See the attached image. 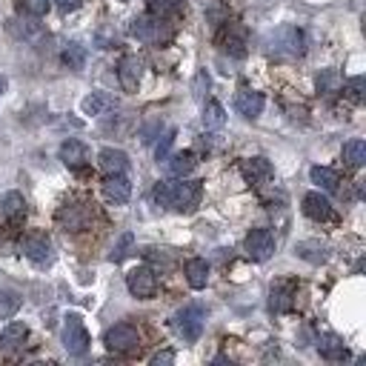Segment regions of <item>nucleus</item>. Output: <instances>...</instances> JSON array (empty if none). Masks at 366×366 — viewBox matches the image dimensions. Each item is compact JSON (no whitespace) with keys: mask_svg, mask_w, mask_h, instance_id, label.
<instances>
[{"mask_svg":"<svg viewBox=\"0 0 366 366\" xmlns=\"http://www.w3.org/2000/svg\"><path fill=\"white\" fill-rule=\"evenodd\" d=\"M235 109H238L244 118L255 120V118L263 112V95L255 92V89H249V86H244V89L235 95Z\"/></svg>","mask_w":366,"mask_h":366,"instance_id":"nucleus-13","label":"nucleus"},{"mask_svg":"<svg viewBox=\"0 0 366 366\" xmlns=\"http://www.w3.org/2000/svg\"><path fill=\"white\" fill-rule=\"evenodd\" d=\"M109 103H112V101H109L106 95L95 92V95H89V98L84 101V112H86V115H101V112H103Z\"/></svg>","mask_w":366,"mask_h":366,"instance_id":"nucleus-36","label":"nucleus"},{"mask_svg":"<svg viewBox=\"0 0 366 366\" xmlns=\"http://www.w3.org/2000/svg\"><path fill=\"white\" fill-rule=\"evenodd\" d=\"M295 252H298V258H304L309 263H324L326 261V246L321 241H301L295 246Z\"/></svg>","mask_w":366,"mask_h":366,"instance_id":"nucleus-24","label":"nucleus"},{"mask_svg":"<svg viewBox=\"0 0 366 366\" xmlns=\"http://www.w3.org/2000/svg\"><path fill=\"white\" fill-rule=\"evenodd\" d=\"M175 137H178V135H175V129H169V132L161 137V143L155 146V158H158V161H166V158H169V149H172Z\"/></svg>","mask_w":366,"mask_h":366,"instance_id":"nucleus-37","label":"nucleus"},{"mask_svg":"<svg viewBox=\"0 0 366 366\" xmlns=\"http://www.w3.org/2000/svg\"><path fill=\"white\" fill-rule=\"evenodd\" d=\"M312 183H318V186H321V189H326V192H335V189H338V183H341V175H338L335 169L315 166V169H312Z\"/></svg>","mask_w":366,"mask_h":366,"instance_id":"nucleus-29","label":"nucleus"},{"mask_svg":"<svg viewBox=\"0 0 366 366\" xmlns=\"http://www.w3.org/2000/svg\"><path fill=\"white\" fill-rule=\"evenodd\" d=\"M343 161H346V166H352V169H358V166L366 164V143H363L360 137H355V140H349V143L343 146Z\"/></svg>","mask_w":366,"mask_h":366,"instance_id":"nucleus-23","label":"nucleus"},{"mask_svg":"<svg viewBox=\"0 0 366 366\" xmlns=\"http://www.w3.org/2000/svg\"><path fill=\"white\" fill-rule=\"evenodd\" d=\"M26 335H29L26 324L12 321V324L4 329V335H0V346H4V349H15V346H21V343L26 341Z\"/></svg>","mask_w":366,"mask_h":366,"instance_id":"nucleus-22","label":"nucleus"},{"mask_svg":"<svg viewBox=\"0 0 366 366\" xmlns=\"http://www.w3.org/2000/svg\"><path fill=\"white\" fill-rule=\"evenodd\" d=\"M175 332L183 341H198L203 332V309L200 307H186L175 315Z\"/></svg>","mask_w":366,"mask_h":366,"instance_id":"nucleus-9","label":"nucleus"},{"mask_svg":"<svg viewBox=\"0 0 366 366\" xmlns=\"http://www.w3.org/2000/svg\"><path fill=\"white\" fill-rule=\"evenodd\" d=\"M178 4H181V0H146V6H149V12H152V15H158V18L172 15V12L178 9Z\"/></svg>","mask_w":366,"mask_h":366,"instance_id":"nucleus-35","label":"nucleus"},{"mask_svg":"<svg viewBox=\"0 0 366 366\" xmlns=\"http://www.w3.org/2000/svg\"><path fill=\"white\" fill-rule=\"evenodd\" d=\"M23 255L35 263V266H49L52 263V241H49V235L46 232H29L26 238H23Z\"/></svg>","mask_w":366,"mask_h":366,"instance_id":"nucleus-7","label":"nucleus"},{"mask_svg":"<svg viewBox=\"0 0 366 366\" xmlns=\"http://www.w3.org/2000/svg\"><path fill=\"white\" fill-rule=\"evenodd\" d=\"M146 263H149L152 269H161V272H169L175 266V261L166 249H146Z\"/></svg>","mask_w":366,"mask_h":366,"instance_id":"nucleus-31","label":"nucleus"},{"mask_svg":"<svg viewBox=\"0 0 366 366\" xmlns=\"http://www.w3.org/2000/svg\"><path fill=\"white\" fill-rule=\"evenodd\" d=\"M0 92H4V81H0Z\"/></svg>","mask_w":366,"mask_h":366,"instance_id":"nucleus-42","label":"nucleus"},{"mask_svg":"<svg viewBox=\"0 0 366 366\" xmlns=\"http://www.w3.org/2000/svg\"><path fill=\"white\" fill-rule=\"evenodd\" d=\"M57 221H60L66 229H72V232H81V229H86V224L92 221V209L84 206V203H66V206L57 212Z\"/></svg>","mask_w":366,"mask_h":366,"instance_id":"nucleus-11","label":"nucleus"},{"mask_svg":"<svg viewBox=\"0 0 366 366\" xmlns=\"http://www.w3.org/2000/svg\"><path fill=\"white\" fill-rule=\"evenodd\" d=\"M155 200L164 209H178V212H189L198 206L200 200V183L198 181H183V183H158L155 189Z\"/></svg>","mask_w":366,"mask_h":366,"instance_id":"nucleus-1","label":"nucleus"},{"mask_svg":"<svg viewBox=\"0 0 366 366\" xmlns=\"http://www.w3.org/2000/svg\"><path fill=\"white\" fill-rule=\"evenodd\" d=\"M269 52L280 57H301L307 52V38L298 26H280L269 38Z\"/></svg>","mask_w":366,"mask_h":366,"instance_id":"nucleus-2","label":"nucleus"},{"mask_svg":"<svg viewBox=\"0 0 366 366\" xmlns=\"http://www.w3.org/2000/svg\"><path fill=\"white\" fill-rule=\"evenodd\" d=\"M155 135H161V120H155V123H149V126L140 129V140H143V143H149Z\"/></svg>","mask_w":366,"mask_h":366,"instance_id":"nucleus-39","label":"nucleus"},{"mask_svg":"<svg viewBox=\"0 0 366 366\" xmlns=\"http://www.w3.org/2000/svg\"><path fill=\"white\" fill-rule=\"evenodd\" d=\"M103 195H106L112 203H126V200L132 198V183H129V178H123V175H106V181H103Z\"/></svg>","mask_w":366,"mask_h":366,"instance_id":"nucleus-15","label":"nucleus"},{"mask_svg":"<svg viewBox=\"0 0 366 366\" xmlns=\"http://www.w3.org/2000/svg\"><path fill=\"white\" fill-rule=\"evenodd\" d=\"M292 298H295V283H292V280L272 286V292H269V307H272V312H289V309H292Z\"/></svg>","mask_w":366,"mask_h":366,"instance_id":"nucleus-16","label":"nucleus"},{"mask_svg":"<svg viewBox=\"0 0 366 366\" xmlns=\"http://www.w3.org/2000/svg\"><path fill=\"white\" fill-rule=\"evenodd\" d=\"M341 72L338 69H321V75H318V81H315V86H318V92L321 95H335L338 89H341Z\"/></svg>","mask_w":366,"mask_h":366,"instance_id":"nucleus-26","label":"nucleus"},{"mask_svg":"<svg viewBox=\"0 0 366 366\" xmlns=\"http://www.w3.org/2000/svg\"><path fill=\"white\" fill-rule=\"evenodd\" d=\"M4 215L9 217V221H21L23 217V212H26V200H23V195L21 192H6L4 195Z\"/></svg>","mask_w":366,"mask_h":366,"instance_id":"nucleus-25","label":"nucleus"},{"mask_svg":"<svg viewBox=\"0 0 366 366\" xmlns=\"http://www.w3.org/2000/svg\"><path fill=\"white\" fill-rule=\"evenodd\" d=\"M103 343H106L109 352L129 355V352H135V349L140 346V332H137L132 324H115V326L106 332Z\"/></svg>","mask_w":366,"mask_h":366,"instance_id":"nucleus-4","label":"nucleus"},{"mask_svg":"<svg viewBox=\"0 0 366 366\" xmlns=\"http://www.w3.org/2000/svg\"><path fill=\"white\" fill-rule=\"evenodd\" d=\"M140 60L137 57H132V55H126L123 60H120V66H118V78H120V86L126 89V92H135L137 89V84H140Z\"/></svg>","mask_w":366,"mask_h":366,"instance_id":"nucleus-14","label":"nucleus"},{"mask_svg":"<svg viewBox=\"0 0 366 366\" xmlns=\"http://www.w3.org/2000/svg\"><path fill=\"white\" fill-rule=\"evenodd\" d=\"M318 352L326 360H343V358H349V352H346V346H343V341L338 335H321L318 338Z\"/></svg>","mask_w":366,"mask_h":366,"instance_id":"nucleus-20","label":"nucleus"},{"mask_svg":"<svg viewBox=\"0 0 366 366\" xmlns=\"http://www.w3.org/2000/svg\"><path fill=\"white\" fill-rule=\"evenodd\" d=\"M132 38H137L140 43H161V40H169L172 32L166 29L164 18H149V15H143V18H135L132 26H129Z\"/></svg>","mask_w":366,"mask_h":366,"instance_id":"nucleus-3","label":"nucleus"},{"mask_svg":"<svg viewBox=\"0 0 366 366\" xmlns=\"http://www.w3.org/2000/svg\"><path fill=\"white\" fill-rule=\"evenodd\" d=\"M224 123H227L224 106L217 103V101H209V103L203 106V126H206V129H221Z\"/></svg>","mask_w":366,"mask_h":366,"instance_id":"nucleus-27","label":"nucleus"},{"mask_svg":"<svg viewBox=\"0 0 366 366\" xmlns=\"http://www.w3.org/2000/svg\"><path fill=\"white\" fill-rule=\"evenodd\" d=\"M60 161L69 166V169H84L89 164V146L81 143V140H63L60 143Z\"/></svg>","mask_w":366,"mask_h":366,"instance_id":"nucleus-12","label":"nucleus"},{"mask_svg":"<svg viewBox=\"0 0 366 366\" xmlns=\"http://www.w3.org/2000/svg\"><path fill=\"white\" fill-rule=\"evenodd\" d=\"M132 244H135V235H132V232H123V235L118 238V244L112 246V252H109V261H112V263H120V261L129 255Z\"/></svg>","mask_w":366,"mask_h":366,"instance_id":"nucleus-32","label":"nucleus"},{"mask_svg":"<svg viewBox=\"0 0 366 366\" xmlns=\"http://www.w3.org/2000/svg\"><path fill=\"white\" fill-rule=\"evenodd\" d=\"M63 63H66L69 69H84V66H86V49H84L81 43H69V46L63 49Z\"/></svg>","mask_w":366,"mask_h":366,"instance_id":"nucleus-30","label":"nucleus"},{"mask_svg":"<svg viewBox=\"0 0 366 366\" xmlns=\"http://www.w3.org/2000/svg\"><path fill=\"white\" fill-rule=\"evenodd\" d=\"M343 92H346V98H349V101L360 103V101H363V95H366V78H363V75H355V78H349Z\"/></svg>","mask_w":366,"mask_h":366,"instance_id":"nucleus-34","label":"nucleus"},{"mask_svg":"<svg viewBox=\"0 0 366 366\" xmlns=\"http://www.w3.org/2000/svg\"><path fill=\"white\" fill-rule=\"evenodd\" d=\"M241 169H244V178L249 183H263V181L272 178V166H269L266 158H249V161H244Z\"/></svg>","mask_w":366,"mask_h":366,"instance_id":"nucleus-19","label":"nucleus"},{"mask_svg":"<svg viewBox=\"0 0 366 366\" xmlns=\"http://www.w3.org/2000/svg\"><path fill=\"white\" fill-rule=\"evenodd\" d=\"M304 212H307V217H312V221H329L332 217V203L321 192H309L304 198Z\"/></svg>","mask_w":366,"mask_h":366,"instance_id":"nucleus-17","label":"nucleus"},{"mask_svg":"<svg viewBox=\"0 0 366 366\" xmlns=\"http://www.w3.org/2000/svg\"><path fill=\"white\" fill-rule=\"evenodd\" d=\"M172 360H175V352L166 349V352H158V355L152 358V366H166V363H172Z\"/></svg>","mask_w":366,"mask_h":366,"instance_id":"nucleus-40","label":"nucleus"},{"mask_svg":"<svg viewBox=\"0 0 366 366\" xmlns=\"http://www.w3.org/2000/svg\"><path fill=\"white\" fill-rule=\"evenodd\" d=\"M244 246H246V255H249L252 261H269L272 252H275V238H272L269 229H252V232L246 235Z\"/></svg>","mask_w":366,"mask_h":366,"instance_id":"nucleus-10","label":"nucleus"},{"mask_svg":"<svg viewBox=\"0 0 366 366\" xmlns=\"http://www.w3.org/2000/svg\"><path fill=\"white\" fill-rule=\"evenodd\" d=\"M23 6H26L29 15H43L52 6V0H23Z\"/></svg>","mask_w":366,"mask_h":366,"instance_id":"nucleus-38","label":"nucleus"},{"mask_svg":"<svg viewBox=\"0 0 366 366\" xmlns=\"http://www.w3.org/2000/svg\"><path fill=\"white\" fill-rule=\"evenodd\" d=\"M126 166H129V158H126V152H120V149H103L101 152V169L106 172V175H123L126 172Z\"/></svg>","mask_w":366,"mask_h":366,"instance_id":"nucleus-18","label":"nucleus"},{"mask_svg":"<svg viewBox=\"0 0 366 366\" xmlns=\"http://www.w3.org/2000/svg\"><path fill=\"white\" fill-rule=\"evenodd\" d=\"M63 346H66L69 355H78V358L86 355V349H89V332H86L81 315H69L66 318V324H63Z\"/></svg>","mask_w":366,"mask_h":366,"instance_id":"nucleus-5","label":"nucleus"},{"mask_svg":"<svg viewBox=\"0 0 366 366\" xmlns=\"http://www.w3.org/2000/svg\"><path fill=\"white\" fill-rule=\"evenodd\" d=\"M126 286L135 298H152L155 289H158V275H155L152 266H137V269L129 272Z\"/></svg>","mask_w":366,"mask_h":366,"instance_id":"nucleus-8","label":"nucleus"},{"mask_svg":"<svg viewBox=\"0 0 366 366\" xmlns=\"http://www.w3.org/2000/svg\"><path fill=\"white\" fill-rule=\"evenodd\" d=\"M186 280L192 289H203L206 280H209V263L203 258H192L186 261Z\"/></svg>","mask_w":366,"mask_h":366,"instance_id":"nucleus-21","label":"nucleus"},{"mask_svg":"<svg viewBox=\"0 0 366 366\" xmlns=\"http://www.w3.org/2000/svg\"><path fill=\"white\" fill-rule=\"evenodd\" d=\"M217 46H221L229 57H244L246 55V46H249V35L241 23H227L217 35Z\"/></svg>","mask_w":366,"mask_h":366,"instance_id":"nucleus-6","label":"nucleus"},{"mask_svg":"<svg viewBox=\"0 0 366 366\" xmlns=\"http://www.w3.org/2000/svg\"><path fill=\"white\" fill-rule=\"evenodd\" d=\"M192 169H195V152H178V155L169 158V172H172L175 178H183V175H189Z\"/></svg>","mask_w":366,"mask_h":366,"instance_id":"nucleus-28","label":"nucleus"},{"mask_svg":"<svg viewBox=\"0 0 366 366\" xmlns=\"http://www.w3.org/2000/svg\"><path fill=\"white\" fill-rule=\"evenodd\" d=\"M55 6H57L60 12H75V9L81 6V0H55Z\"/></svg>","mask_w":366,"mask_h":366,"instance_id":"nucleus-41","label":"nucleus"},{"mask_svg":"<svg viewBox=\"0 0 366 366\" xmlns=\"http://www.w3.org/2000/svg\"><path fill=\"white\" fill-rule=\"evenodd\" d=\"M18 309H21V295L18 292H4L0 295V318H15Z\"/></svg>","mask_w":366,"mask_h":366,"instance_id":"nucleus-33","label":"nucleus"}]
</instances>
